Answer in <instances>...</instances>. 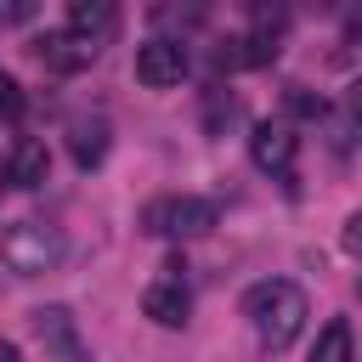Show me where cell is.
<instances>
[{"mask_svg": "<svg viewBox=\"0 0 362 362\" xmlns=\"http://www.w3.org/2000/svg\"><path fill=\"white\" fill-rule=\"evenodd\" d=\"M0 362H23V356H17V345H11V339H0Z\"/></svg>", "mask_w": 362, "mask_h": 362, "instance_id": "18", "label": "cell"}, {"mask_svg": "<svg viewBox=\"0 0 362 362\" xmlns=\"http://www.w3.org/2000/svg\"><path fill=\"white\" fill-rule=\"evenodd\" d=\"M311 362H356V351H351V322H345V317H334V322L317 334Z\"/></svg>", "mask_w": 362, "mask_h": 362, "instance_id": "13", "label": "cell"}, {"mask_svg": "<svg viewBox=\"0 0 362 362\" xmlns=\"http://www.w3.org/2000/svg\"><path fill=\"white\" fill-rule=\"evenodd\" d=\"M181 272H187V266H181V260H170V266H164V277L141 288V311H147L158 328H181V322H187V311H192V294H187Z\"/></svg>", "mask_w": 362, "mask_h": 362, "instance_id": "4", "label": "cell"}, {"mask_svg": "<svg viewBox=\"0 0 362 362\" xmlns=\"http://www.w3.org/2000/svg\"><path fill=\"white\" fill-rule=\"evenodd\" d=\"M215 204L209 198H164L147 209V232H164V238H204L215 232Z\"/></svg>", "mask_w": 362, "mask_h": 362, "instance_id": "3", "label": "cell"}, {"mask_svg": "<svg viewBox=\"0 0 362 362\" xmlns=\"http://www.w3.org/2000/svg\"><path fill=\"white\" fill-rule=\"evenodd\" d=\"M339 243H345L351 255H362V209H356V215L345 221V232H339Z\"/></svg>", "mask_w": 362, "mask_h": 362, "instance_id": "16", "label": "cell"}, {"mask_svg": "<svg viewBox=\"0 0 362 362\" xmlns=\"http://www.w3.org/2000/svg\"><path fill=\"white\" fill-rule=\"evenodd\" d=\"M62 255H68V243H62V232L45 226V221H11V226L0 232V260H6V272H17V277L51 272V266H62Z\"/></svg>", "mask_w": 362, "mask_h": 362, "instance_id": "2", "label": "cell"}, {"mask_svg": "<svg viewBox=\"0 0 362 362\" xmlns=\"http://www.w3.org/2000/svg\"><path fill=\"white\" fill-rule=\"evenodd\" d=\"M51 74H79V68H90L96 62V40H85V34H74V28H51V34H34V45H28Z\"/></svg>", "mask_w": 362, "mask_h": 362, "instance_id": "5", "label": "cell"}, {"mask_svg": "<svg viewBox=\"0 0 362 362\" xmlns=\"http://www.w3.org/2000/svg\"><path fill=\"white\" fill-rule=\"evenodd\" d=\"M288 107H294V113H305V119H317V113H322V102H317L305 85H288Z\"/></svg>", "mask_w": 362, "mask_h": 362, "instance_id": "15", "label": "cell"}, {"mask_svg": "<svg viewBox=\"0 0 362 362\" xmlns=\"http://www.w3.org/2000/svg\"><path fill=\"white\" fill-rule=\"evenodd\" d=\"M0 113H6V119H17V113H23V85H17L6 68H0Z\"/></svg>", "mask_w": 362, "mask_h": 362, "instance_id": "14", "label": "cell"}, {"mask_svg": "<svg viewBox=\"0 0 362 362\" xmlns=\"http://www.w3.org/2000/svg\"><path fill=\"white\" fill-rule=\"evenodd\" d=\"M34 334L45 339V351H57L62 362H85V351H79V334H74V317L62 311V305H45V311H34Z\"/></svg>", "mask_w": 362, "mask_h": 362, "instance_id": "8", "label": "cell"}, {"mask_svg": "<svg viewBox=\"0 0 362 362\" xmlns=\"http://www.w3.org/2000/svg\"><path fill=\"white\" fill-rule=\"evenodd\" d=\"M181 74H187V45L181 40H147V45H136V79L141 85L170 90V85H181Z\"/></svg>", "mask_w": 362, "mask_h": 362, "instance_id": "6", "label": "cell"}, {"mask_svg": "<svg viewBox=\"0 0 362 362\" xmlns=\"http://www.w3.org/2000/svg\"><path fill=\"white\" fill-rule=\"evenodd\" d=\"M68 153L79 170H96L107 158V119H74L68 124Z\"/></svg>", "mask_w": 362, "mask_h": 362, "instance_id": "10", "label": "cell"}, {"mask_svg": "<svg viewBox=\"0 0 362 362\" xmlns=\"http://www.w3.org/2000/svg\"><path fill=\"white\" fill-rule=\"evenodd\" d=\"M328 130H334V147H339V153L362 141V79L339 90V102L328 107Z\"/></svg>", "mask_w": 362, "mask_h": 362, "instance_id": "9", "label": "cell"}, {"mask_svg": "<svg viewBox=\"0 0 362 362\" xmlns=\"http://www.w3.org/2000/svg\"><path fill=\"white\" fill-rule=\"evenodd\" d=\"M243 317H249V328H255V339H260L266 351H288V345L300 339L311 305H305V288H300V283L266 277V283H255V288L243 294Z\"/></svg>", "mask_w": 362, "mask_h": 362, "instance_id": "1", "label": "cell"}, {"mask_svg": "<svg viewBox=\"0 0 362 362\" xmlns=\"http://www.w3.org/2000/svg\"><path fill=\"white\" fill-rule=\"evenodd\" d=\"M51 175V153H45V141H34V136H23L17 147H11V164H6V181L11 187H40Z\"/></svg>", "mask_w": 362, "mask_h": 362, "instance_id": "11", "label": "cell"}, {"mask_svg": "<svg viewBox=\"0 0 362 362\" xmlns=\"http://www.w3.org/2000/svg\"><path fill=\"white\" fill-rule=\"evenodd\" d=\"M345 28H351V40H362V11H351V23H345Z\"/></svg>", "mask_w": 362, "mask_h": 362, "instance_id": "19", "label": "cell"}, {"mask_svg": "<svg viewBox=\"0 0 362 362\" xmlns=\"http://www.w3.org/2000/svg\"><path fill=\"white\" fill-rule=\"evenodd\" d=\"M34 17V6L28 0H17V6H0V28H11V23H28Z\"/></svg>", "mask_w": 362, "mask_h": 362, "instance_id": "17", "label": "cell"}, {"mask_svg": "<svg viewBox=\"0 0 362 362\" xmlns=\"http://www.w3.org/2000/svg\"><path fill=\"white\" fill-rule=\"evenodd\" d=\"M294 153H300V136H294L283 119L255 124V136H249V158H255L266 175H294Z\"/></svg>", "mask_w": 362, "mask_h": 362, "instance_id": "7", "label": "cell"}, {"mask_svg": "<svg viewBox=\"0 0 362 362\" xmlns=\"http://www.w3.org/2000/svg\"><path fill=\"white\" fill-rule=\"evenodd\" d=\"M113 23H119V11H113L107 0H74V6H68V28L85 34V40H96V45H102V34H107Z\"/></svg>", "mask_w": 362, "mask_h": 362, "instance_id": "12", "label": "cell"}]
</instances>
